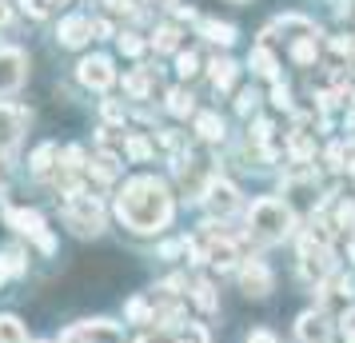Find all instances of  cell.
Returning <instances> with one entry per match:
<instances>
[{"instance_id":"2e32d148","label":"cell","mask_w":355,"mask_h":343,"mask_svg":"<svg viewBox=\"0 0 355 343\" xmlns=\"http://www.w3.org/2000/svg\"><path fill=\"white\" fill-rule=\"evenodd\" d=\"M152 44L160 52H172L180 44V28H172V24H164V28H156V36H152Z\"/></svg>"},{"instance_id":"d4e9b609","label":"cell","mask_w":355,"mask_h":343,"mask_svg":"<svg viewBox=\"0 0 355 343\" xmlns=\"http://www.w3.org/2000/svg\"><path fill=\"white\" fill-rule=\"evenodd\" d=\"M148 152H152V148H148V140H140V136H132V140H128V156H136V160H144Z\"/></svg>"},{"instance_id":"277c9868","label":"cell","mask_w":355,"mask_h":343,"mask_svg":"<svg viewBox=\"0 0 355 343\" xmlns=\"http://www.w3.org/2000/svg\"><path fill=\"white\" fill-rule=\"evenodd\" d=\"M28 76V56L20 49H0V96H8V92H17L20 84Z\"/></svg>"},{"instance_id":"5bb4252c","label":"cell","mask_w":355,"mask_h":343,"mask_svg":"<svg viewBox=\"0 0 355 343\" xmlns=\"http://www.w3.org/2000/svg\"><path fill=\"white\" fill-rule=\"evenodd\" d=\"M204 36H208L211 44H232L236 40V28L232 24H220V20H208L204 24Z\"/></svg>"},{"instance_id":"8992f818","label":"cell","mask_w":355,"mask_h":343,"mask_svg":"<svg viewBox=\"0 0 355 343\" xmlns=\"http://www.w3.org/2000/svg\"><path fill=\"white\" fill-rule=\"evenodd\" d=\"M24 124H28V112H24V108H17V104H0V148H4V152L17 148Z\"/></svg>"},{"instance_id":"7c38bea8","label":"cell","mask_w":355,"mask_h":343,"mask_svg":"<svg viewBox=\"0 0 355 343\" xmlns=\"http://www.w3.org/2000/svg\"><path fill=\"white\" fill-rule=\"evenodd\" d=\"M0 343H28V331L17 315H0Z\"/></svg>"},{"instance_id":"7a4b0ae2","label":"cell","mask_w":355,"mask_h":343,"mask_svg":"<svg viewBox=\"0 0 355 343\" xmlns=\"http://www.w3.org/2000/svg\"><path fill=\"white\" fill-rule=\"evenodd\" d=\"M248 228L256 231L259 240H284L291 228V208L279 204V200H272V196L256 200L252 212H248Z\"/></svg>"},{"instance_id":"4316f807","label":"cell","mask_w":355,"mask_h":343,"mask_svg":"<svg viewBox=\"0 0 355 343\" xmlns=\"http://www.w3.org/2000/svg\"><path fill=\"white\" fill-rule=\"evenodd\" d=\"M112 12H132V0H108Z\"/></svg>"},{"instance_id":"8fae6325","label":"cell","mask_w":355,"mask_h":343,"mask_svg":"<svg viewBox=\"0 0 355 343\" xmlns=\"http://www.w3.org/2000/svg\"><path fill=\"white\" fill-rule=\"evenodd\" d=\"M243 288H248V295H268L272 292V276H268V267L252 260L248 267H243Z\"/></svg>"},{"instance_id":"4dcf8cb0","label":"cell","mask_w":355,"mask_h":343,"mask_svg":"<svg viewBox=\"0 0 355 343\" xmlns=\"http://www.w3.org/2000/svg\"><path fill=\"white\" fill-rule=\"evenodd\" d=\"M52 4H68V0H52Z\"/></svg>"},{"instance_id":"3957f363","label":"cell","mask_w":355,"mask_h":343,"mask_svg":"<svg viewBox=\"0 0 355 343\" xmlns=\"http://www.w3.org/2000/svg\"><path fill=\"white\" fill-rule=\"evenodd\" d=\"M64 220L76 236H96L104 228V212H100V204L92 196H72V204L64 208Z\"/></svg>"},{"instance_id":"5b68a950","label":"cell","mask_w":355,"mask_h":343,"mask_svg":"<svg viewBox=\"0 0 355 343\" xmlns=\"http://www.w3.org/2000/svg\"><path fill=\"white\" fill-rule=\"evenodd\" d=\"M76 76H80V84H88V88H96V92H104V88H108V84L116 80L112 60H108V56H88V60H80V68H76Z\"/></svg>"},{"instance_id":"4fadbf2b","label":"cell","mask_w":355,"mask_h":343,"mask_svg":"<svg viewBox=\"0 0 355 343\" xmlns=\"http://www.w3.org/2000/svg\"><path fill=\"white\" fill-rule=\"evenodd\" d=\"M52 160H56V144H40L33 152V176H49Z\"/></svg>"},{"instance_id":"ba28073f","label":"cell","mask_w":355,"mask_h":343,"mask_svg":"<svg viewBox=\"0 0 355 343\" xmlns=\"http://www.w3.org/2000/svg\"><path fill=\"white\" fill-rule=\"evenodd\" d=\"M236 204H240V196H236V188H232L227 180H211L208 184V208L216 216H227Z\"/></svg>"},{"instance_id":"f1b7e54d","label":"cell","mask_w":355,"mask_h":343,"mask_svg":"<svg viewBox=\"0 0 355 343\" xmlns=\"http://www.w3.org/2000/svg\"><path fill=\"white\" fill-rule=\"evenodd\" d=\"M248 343H275V340H272V335H268V331H256V335H252V340H248Z\"/></svg>"},{"instance_id":"f546056e","label":"cell","mask_w":355,"mask_h":343,"mask_svg":"<svg viewBox=\"0 0 355 343\" xmlns=\"http://www.w3.org/2000/svg\"><path fill=\"white\" fill-rule=\"evenodd\" d=\"M0 24H8V8L4 4H0Z\"/></svg>"},{"instance_id":"ac0fdd59","label":"cell","mask_w":355,"mask_h":343,"mask_svg":"<svg viewBox=\"0 0 355 343\" xmlns=\"http://www.w3.org/2000/svg\"><path fill=\"white\" fill-rule=\"evenodd\" d=\"M176 68H180V76H184V80H192L196 72H200V56H196V52H180Z\"/></svg>"},{"instance_id":"cb8c5ba5","label":"cell","mask_w":355,"mask_h":343,"mask_svg":"<svg viewBox=\"0 0 355 343\" xmlns=\"http://www.w3.org/2000/svg\"><path fill=\"white\" fill-rule=\"evenodd\" d=\"M256 92H252V88H248V92H240V100H236V108H240V112L243 116H248V112H256Z\"/></svg>"},{"instance_id":"603a6c76","label":"cell","mask_w":355,"mask_h":343,"mask_svg":"<svg viewBox=\"0 0 355 343\" xmlns=\"http://www.w3.org/2000/svg\"><path fill=\"white\" fill-rule=\"evenodd\" d=\"M196 304H200L204 311H211V308H216V295H211V288H208V283H200V288H196Z\"/></svg>"},{"instance_id":"ffe728a7","label":"cell","mask_w":355,"mask_h":343,"mask_svg":"<svg viewBox=\"0 0 355 343\" xmlns=\"http://www.w3.org/2000/svg\"><path fill=\"white\" fill-rule=\"evenodd\" d=\"M196 128H200L204 140H220V136H224V124H220L216 116H200V124H196Z\"/></svg>"},{"instance_id":"9c48e42d","label":"cell","mask_w":355,"mask_h":343,"mask_svg":"<svg viewBox=\"0 0 355 343\" xmlns=\"http://www.w3.org/2000/svg\"><path fill=\"white\" fill-rule=\"evenodd\" d=\"M295 335H300L304 343H327V340H331V327H327V319H323V315L307 311V315H300V327H295Z\"/></svg>"},{"instance_id":"30bf717a","label":"cell","mask_w":355,"mask_h":343,"mask_svg":"<svg viewBox=\"0 0 355 343\" xmlns=\"http://www.w3.org/2000/svg\"><path fill=\"white\" fill-rule=\"evenodd\" d=\"M327 267H331V256H327V247H304V276L307 279H323L327 276Z\"/></svg>"},{"instance_id":"44dd1931","label":"cell","mask_w":355,"mask_h":343,"mask_svg":"<svg viewBox=\"0 0 355 343\" xmlns=\"http://www.w3.org/2000/svg\"><path fill=\"white\" fill-rule=\"evenodd\" d=\"M120 52H128V56H140V52H144V40H140L136 33H124V36H120Z\"/></svg>"},{"instance_id":"1f68e13d","label":"cell","mask_w":355,"mask_h":343,"mask_svg":"<svg viewBox=\"0 0 355 343\" xmlns=\"http://www.w3.org/2000/svg\"><path fill=\"white\" fill-rule=\"evenodd\" d=\"M232 4H243V0H232Z\"/></svg>"},{"instance_id":"83f0119b","label":"cell","mask_w":355,"mask_h":343,"mask_svg":"<svg viewBox=\"0 0 355 343\" xmlns=\"http://www.w3.org/2000/svg\"><path fill=\"white\" fill-rule=\"evenodd\" d=\"M144 4H152V8H176V0H144Z\"/></svg>"},{"instance_id":"7402d4cb","label":"cell","mask_w":355,"mask_h":343,"mask_svg":"<svg viewBox=\"0 0 355 343\" xmlns=\"http://www.w3.org/2000/svg\"><path fill=\"white\" fill-rule=\"evenodd\" d=\"M311 56H315V36H304V40L295 44V60H300V64H307Z\"/></svg>"},{"instance_id":"9a60e30c","label":"cell","mask_w":355,"mask_h":343,"mask_svg":"<svg viewBox=\"0 0 355 343\" xmlns=\"http://www.w3.org/2000/svg\"><path fill=\"white\" fill-rule=\"evenodd\" d=\"M211 80H216V88H232L236 64H232V60H211Z\"/></svg>"},{"instance_id":"52a82bcc","label":"cell","mask_w":355,"mask_h":343,"mask_svg":"<svg viewBox=\"0 0 355 343\" xmlns=\"http://www.w3.org/2000/svg\"><path fill=\"white\" fill-rule=\"evenodd\" d=\"M88 36H92V20H84V17H64L60 28H56V40H60L64 49H80Z\"/></svg>"},{"instance_id":"6da1fadb","label":"cell","mask_w":355,"mask_h":343,"mask_svg":"<svg viewBox=\"0 0 355 343\" xmlns=\"http://www.w3.org/2000/svg\"><path fill=\"white\" fill-rule=\"evenodd\" d=\"M116 216L124 220V228L152 236L172 220V196L156 176H136L124 184V192L116 196Z\"/></svg>"},{"instance_id":"d6986e66","label":"cell","mask_w":355,"mask_h":343,"mask_svg":"<svg viewBox=\"0 0 355 343\" xmlns=\"http://www.w3.org/2000/svg\"><path fill=\"white\" fill-rule=\"evenodd\" d=\"M168 108H172L176 116H188L192 112V96H188L184 88H176V92H168Z\"/></svg>"},{"instance_id":"484cf974","label":"cell","mask_w":355,"mask_h":343,"mask_svg":"<svg viewBox=\"0 0 355 343\" xmlns=\"http://www.w3.org/2000/svg\"><path fill=\"white\" fill-rule=\"evenodd\" d=\"M20 8L33 12V17H44V4H40V0H20Z\"/></svg>"},{"instance_id":"e0dca14e","label":"cell","mask_w":355,"mask_h":343,"mask_svg":"<svg viewBox=\"0 0 355 343\" xmlns=\"http://www.w3.org/2000/svg\"><path fill=\"white\" fill-rule=\"evenodd\" d=\"M252 68H256L259 76H275V56L268 49H256L252 52Z\"/></svg>"}]
</instances>
